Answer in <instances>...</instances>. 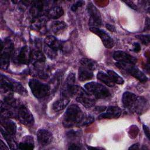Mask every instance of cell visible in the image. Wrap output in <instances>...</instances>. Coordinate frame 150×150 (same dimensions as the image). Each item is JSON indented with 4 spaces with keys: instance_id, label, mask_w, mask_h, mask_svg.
Listing matches in <instances>:
<instances>
[{
    "instance_id": "1",
    "label": "cell",
    "mask_w": 150,
    "mask_h": 150,
    "mask_svg": "<svg viewBox=\"0 0 150 150\" xmlns=\"http://www.w3.org/2000/svg\"><path fill=\"white\" fill-rule=\"evenodd\" d=\"M122 103L124 108L131 112L141 114L148 107V103L145 98L129 91H126L122 94Z\"/></svg>"
},
{
    "instance_id": "2",
    "label": "cell",
    "mask_w": 150,
    "mask_h": 150,
    "mask_svg": "<svg viewBox=\"0 0 150 150\" xmlns=\"http://www.w3.org/2000/svg\"><path fill=\"white\" fill-rule=\"evenodd\" d=\"M84 116L83 112L78 105L72 104L67 108L64 114L63 124L67 128L80 127Z\"/></svg>"
},
{
    "instance_id": "3",
    "label": "cell",
    "mask_w": 150,
    "mask_h": 150,
    "mask_svg": "<svg viewBox=\"0 0 150 150\" xmlns=\"http://www.w3.org/2000/svg\"><path fill=\"white\" fill-rule=\"evenodd\" d=\"M85 90L96 99H107L110 97L111 93L104 86L94 81L86 83Z\"/></svg>"
},
{
    "instance_id": "4",
    "label": "cell",
    "mask_w": 150,
    "mask_h": 150,
    "mask_svg": "<svg viewBox=\"0 0 150 150\" xmlns=\"http://www.w3.org/2000/svg\"><path fill=\"white\" fill-rule=\"evenodd\" d=\"M29 86L33 96L37 98H42L48 96L50 91V86L37 79H31Z\"/></svg>"
},
{
    "instance_id": "5",
    "label": "cell",
    "mask_w": 150,
    "mask_h": 150,
    "mask_svg": "<svg viewBox=\"0 0 150 150\" xmlns=\"http://www.w3.org/2000/svg\"><path fill=\"white\" fill-rule=\"evenodd\" d=\"M115 64L118 68L125 70L141 82H145L148 80L146 76L134 64L117 62Z\"/></svg>"
},
{
    "instance_id": "6",
    "label": "cell",
    "mask_w": 150,
    "mask_h": 150,
    "mask_svg": "<svg viewBox=\"0 0 150 150\" xmlns=\"http://www.w3.org/2000/svg\"><path fill=\"white\" fill-rule=\"evenodd\" d=\"M16 115L19 121L26 126L32 125L34 123V118L29 109L24 105H20L17 108Z\"/></svg>"
},
{
    "instance_id": "7",
    "label": "cell",
    "mask_w": 150,
    "mask_h": 150,
    "mask_svg": "<svg viewBox=\"0 0 150 150\" xmlns=\"http://www.w3.org/2000/svg\"><path fill=\"white\" fill-rule=\"evenodd\" d=\"M87 9L90 16L88 25L90 28H99L101 25V17L98 9L91 3L88 4Z\"/></svg>"
},
{
    "instance_id": "8",
    "label": "cell",
    "mask_w": 150,
    "mask_h": 150,
    "mask_svg": "<svg viewBox=\"0 0 150 150\" xmlns=\"http://www.w3.org/2000/svg\"><path fill=\"white\" fill-rule=\"evenodd\" d=\"M4 47H5V51H2L0 63L1 69L5 70L8 68L9 64L10 57L13 51V43L8 40Z\"/></svg>"
},
{
    "instance_id": "9",
    "label": "cell",
    "mask_w": 150,
    "mask_h": 150,
    "mask_svg": "<svg viewBox=\"0 0 150 150\" xmlns=\"http://www.w3.org/2000/svg\"><path fill=\"white\" fill-rule=\"evenodd\" d=\"M90 30L100 37L106 48L110 49L114 46V42L113 39L104 30L95 28H90Z\"/></svg>"
},
{
    "instance_id": "10",
    "label": "cell",
    "mask_w": 150,
    "mask_h": 150,
    "mask_svg": "<svg viewBox=\"0 0 150 150\" xmlns=\"http://www.w3.org/2000/svg\"><path fill=\"white\" fill-rule=\"evenodd\" d=\"M37 139L41 146H46L50 144L53 140V136L49 131L41 128L39 129L36 134Z\"/></svg>"
},
{
    "instance_id": "11",
    "label": "cell",
    "mask_w": 150,
    "mask_h": 150,
    "mask_svg": "<svg viewBox=\"0 0 150 150\" xmlns=\"http://www.w3.org/2000/svg\"><path fill=\"white\" fill-rule=\"evenodd\" d=\"M113 58L118 62L128 63L135 64L137 59L134 56L125 53L123 51H115L113 54Z\"/></svg>"
},
{
    "instance_id": "12",
    "label": "cell",
    "mask_w": 150,
    "mask_h": 150,
    "mask_svg": "<svg viewBox=\"0 0 150 150\" xmlns=\"http://www.w3.org/2000/svg\"><path fill=\"white\" fill-rule=\"evenodd\" d=\"M122 113L121 108L117 106H109L107 108L105 112L100 114L98 117V119L103 118H118Z\"/></svg>"
},
{
    "instance_id": "13",
    "label": "cell",
    "mask_w": 150,
    "mask_h": 150,
    "mask_svg": "<svg viewBox=\"0 0 150 150\" xmlns=\"http://www.w3.org/2000/svg\"><path fill=\"white\" fill-rule=\"evenodd\" d=\"M31 52L27 46L22 47L19 51L16 59L18 63L22 64H28L30 61Z\"/></svg>"
},
{
    "instance_id": "14",
    "label": "cell",
    "mask_w": 150,
    "mask_h": 150,
    "mask_svg": "<svg viewBox=\"0 0 150 150\" xmlns=\"http://www.w3.org/2000/svg\"><path fill=\"white\" fill-rule=\"evenodd\" d=\"M45 43L53 50L57 51L62 48V43L52 35H48L45 39Z\"/></svg>"
},
{
    "instance_id": "15",
    "label": "cell",
    "mask_w": 150,
    "mask_h": 150,
    "mask_svg": "<svg viewBox=\"0 0 150 150\" xmlns=\"http://www.w3.org/2000/svg\"><path fill=\"white\" fill-rule=\"evenodd\" d=\"M93 77V71L84 67L80 66L79 69L78 77L80 81H85L90 80Z\"/></svg>"
},
{
    "instance_id": "16",
    "label": "cell",
    "mask_w": 150,
    "mask_h": 150,
    "mask_svg": "<svg viewBox=\"0 0 150 150\" xmlns=\"http://www.w3.org/2000/svg\"><path fill=\"white\" fill-rule=\"evenodd\" d=\"M69 101L70 100L67 97L63 96L62 98L57 99L53 103L52 105V108L55 112L62 111L68 105Z\"/></svg>"
},
{
    "instance_id": "17",
    "label": "cell",
    "mask_w": 150,
    "mask_h": 150,
    "mask_svg": "<svg viewBox=\"0 0 150 150\" xmlns=\"http://www.w3.org/2000/svg\"><path fill=\"white\" fill-rule=\"evenodd\" d=\"M67 28V25L63 21H56L51 23L50 29L54 35H59L64 30Z\"/></svg>"
},
{
    "instance_id": "18",
    "label": "cell",
    "mask_w": 150,
    "mask_h": 150,
    "mask_svg": "<svg viewBox=\"0 0 150 150\" xmlns=\"http://www.w3.org/2000/svg\"><path fill=\"white\" fill-rule=\"evenodd\" d=\"M2 127L8 134L13 135L16 131V125L14 122L8 119H4L1 122Z\"/></svg>"
},
{
    "instance_id": "19",
    "label": "cell",
    "mask_w": 150,
    "mask_h": 150,
    "mask_svg": "<svg viewBox=\"0 0 150 150\" xmlns=\"http://www.w3.org/2000/svg\"><path fill=\"white\" fill-rule=\"evenodd\" d=\"M30 61L34 64L42 63L45 62V56L40 50L36 49L31 52Z\"/></svg>"
},
{
    "instance_id": "20",
    "label": "cell",
    "mask_w": 150,
    "mask_h": 150,
    "mask_svg": "<svg viewBox=\"0 0 150 150\" xmlns=\"http://www.w3.org/2000/svg\"><path fill=\"white\" fill-rule=\"evenodd\" d=\"M33 139L32 137L28 136L24 141L18 144V149L22 150H30L34 148Z\"/></svg>"
},
{
    "instance_id": "21",
    "label": "cell",
    "mask_w": 150,
    "mask_h": 150,
    "mask_svg": "<svg viewBox=\"0 0 150 150\" xmlns=\"http://www.w3.org/2000/svg\"><path fill=\"white\" fill-rule=\"evenodd\" d=\"M64 14V11L62 8L60 6H54L50 9L47 13V17L49 19H56L63 16Z\"/></svg>"
},
{
    "instance_id": "22",
    "label": "cell",
    "mask_w": 150,
    "mask_h": 150,
    "mask_svg": "<svg viewBox=\"0 0 150 150\" xmlns=\"http://www.w3.org/2000/svg\"><path fill=\"white\" fill-rule=\"evenodd\" d=\"M1 134L4 136V138L6 139V142H8V145L10 146V148L12 149H18V145L16 144V142L14 139V138L13 137V135L7 133L2 127H1Z\"/></svg>"
},
{
    "instance_id": "23",
    "label": "cell",
    "mask_w": 150,
    "mask_h": 150,
    "mask_svg": "<svg viewBox=\"0 0 150 150\" xmlns=\"http://www.w3.org/2000/svg\"><path fill=\"white\" fill-rule=\"evenodd\" d=\"M80 63L81 66H84L92 71L95 70L98 66L97 63L94 60H91L90 59L85 58V57L81 58L80 59Z\"/></svg>"
},
{
    "instance_id": "24",
    "label": "cell",
    "mask_w": 150,
    "mask_h": 150,
    "mask_svg": "<svg viewBox=\"0 0 150 150\" xmlns=\"http://www.w3.org/2000/svg\"><path fill=\"white\" fill-rule=\"evenodd\" d=\"M97 78L110 87H112L114 86V83L112 81L109 76L105 73L98 71L97 75Z\"/></svg>"
},
{
    "instance_id": "25",
    "label": "cell",
    "mask_w": 150,
    "mask_h": 150,
    "mask_svg": "<svg viewBox=\"0 0 150 150\" xmlns=\"http://www.w3.org/2000/svg\"><path fill=\"white\" fill-rule=\"evenodd\" d=\"M107 74L109 76V77L114 83L118 84H122L124 83L123 79L114 71L111 70H107Z\"/></svg>"
},
{
    "instance_id": "26",
    "label": "cell",
    "mask_w": 150,
    "mask_h": 150,
    "mask_svg": "<svg viewBox=\"0 0 150 150\" xmlns=\"http://www.w3.org/2000/svg\"><path fill=\"white\" fill-rule=\"evenodd\" d=\"M13 91L21 95H27V91L25 88L19 83L13 80Z\"/></svg>"
},
{
    "instance_id": "27",
    "label": "cell",
    "mask_w": 150,
    "mask_h": 150,
    "mask_svg": "<svg viewBox=\"0 0 150 150\" xmlns=\"http://www.w3.org/2000/svg\"><path fill=\"white\" fill-rule=\"evenodd\" d=\"M33 14H40L44 11V5L41 1L35 2L33 6Z\"/></svg>"
},
{
    "instance_id": "28",
    "label": "cell",
    "mask_w": 150,
    "mask_h": 150,
    "mask_svg": "<svg viewBox=\"0 0 150 150\" xmlns=\"http://www.w3.org/2000/svg\"><path fill=\"white\" fill-rule=\"evenodd\" d=\"M44 51L47 56L50 59H53L57 56V51L53 50L46 44L44 46Z\"/></svg>"
},
{
    "instance_id": "29",
    "label": "cell",
    "mask_w": 150,
    "mask_h": 150,
    "mask_svg": "<svg viewBox=\"0 0 150 150\" xmlns=\"http://www.w3.org/2000/svg\"><path fill=\"white\" fill-rule=\"evenodd\" d=\"M12 115V112L7 108L4 107L1 104V119H8Z\"/></svg>"
},
{
    "instance_id": "30",
    "label": "cell",
    "mask_w": 150,
    "mask_h": 150,
    "mask_svg": "<svg viewBox=\"0 0 150 150\" xmlns=\"http://www.w3.org/2000/svg\"><path fill=\"white\" fill-rule=\"evenodd\" d=\"M94 120V118H93V117L92 116H86L85 115L84 117L83 118L81 124H80V127L81 126H87L90 124H91Z\"/></svg>"
},
{
    "instance_id": "31",
    "label": "cell",
    "mask_w": 150,
    "mask_h": 150,
    "mask_svg": "<svg viewBox=\"0 0 150 150\" xmlns=\"http://www.w3.org/2000/svg\"><path fill=\"white\" fill-rule=\"evenodd\" d=\"M136 38L138 39L142 43L148 45L149 43V35H138Z\"/></svg>"
},
{
    "instance_id": "32",
    "label": "cell",
    "mask_w": 150,
    "mask_h": 150,
    "mask_svg": "<svg viewBox=\"0 0 150 150\" xmlns=\"http://www.w3.org/2000/svg\"><path fill=\"white\" fill-rule=\"evenodd\" d=\"M84 4V2L83 1H77L76 3H74L72 6H71V11H76L79 7L81 6L83 4Z\"/></svg>"
},
{
    "instance_id": "33",
    "label": "cell",
    "mask_w": 150,
    "mask_h": 150,
    "mask_svg": "<svg viewBox=\"0 0 150 150\" xmlns=\"http://www.w3.org/2000/svg\"><path fill=\"white\" fill-rule=\"evenodd\" d=\"M129 6H130L131 8H132L134 10H137V7L135 4L133 3L132 1H124Z\"/></svg>"
},
{
    "instance_id": "34",
    "label": "cell",
    "mask_w": 150,
    "mask_h": 150,
    "mask_svg": "<svg viewBox=\"0 0 150 150\" xmlns=\"http://www.w3.org/2000/svg\"><path fill=\"white\" fill-rule=\"evenodd\" d=\"M143 129H144V132H145L146 137L148 139H149V129L148 127L145 125H143Z\"/></svg>"
},
{
    "instance_id": "35",
    "label": "cell",
    "mask_w": 150,
    "mask_h": 150,
    "mask_svg": "<svg viewBox=\"0 0 150 150\" xmlns=\"http://www.w3.org/2000/svg\"><path fill=\"white\" fill-rule=\"evenodd\" d=\"M134 48H133V50L135 52H139L141 50V46L139 45V43H134Z\"/></svg>"
},
{
    "instance_id": "36",
    "label": "cell",
    "mask_w": 150,
    "mask_h": 150,
    "mask_svg": "<svg viewBox=\"0 0 150 150\" xmlns=\"http://www.w3.org/2000/svg\"><path fill=\"white\" fill-rule=\"evenodd\" d=\"M105 27H106V28L108 30H110V32H115V27L113 26V25H111V24H109V23H107L106 25H105Z\"/></svg>"
},
{
    "instance_id": "37",
    "label": "cell",
    "mask_w": 150,
    "mask_h": 150,
    "mask_svg": "<svg viewBox=\"0 0 150 150\" xmlns=\"http://www.w3.org/2000/svg\"><path fill=\"white\" fill-rule=\"evenodd\" d=\"M81 149L80 146L76 144H72L69 147V149Z\"/></svg>"
},
{
    "instance_id": "38",
    "label": "cell",
    "mask_w": 150,
    "mask_h": 150,
    "mask_svg": "<svg viewBox=\"0 0 150 150\" xmlns=\"http://www.w3.org/2000/svg\"><path fill=\"white\" fill-rule=\"evenodd\" d=\"M8 149L9 148L6 146L5 143L2 140H0V149L5 150V149Z\"/></svg>"
},
{
    "instance_id": "39",
    "label": "cell",
    "mask_w": 150,
    "mask_h": 150,
    "mask_svg": "<svg viewBox=\"0 0 150 150\" xmlns=\"http://www.w3.org/2000/svg\"><path fill=\"white\" fill-rule=\"evenodd\" d=\"M139 144L138 143H137V144H133L132 146H131L129 148V149H139Z\"/></svg>"
}]
</instances>
